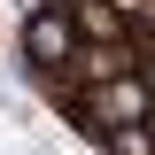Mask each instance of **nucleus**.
Segmentation results:
<instances>
[{"label":"nucleus","instance_id":"7ed1b4c3","mask_svg":"<svg viewBox=\"0 0 155 155\" xmlns=\"http://www.w3.org/2000/svg\"><path fill=\"white\" fill-rule=\"evenodd\" d=\"M78 16V39H132V16H116L109 0H70Z\"/></svg>","mask_w":155,"mask_h":155},{"label":"nucleus","instance_id":"20e7f679","mask_svg":"<svg viewBox=\"0 0 155 155\" xmlns=\"http://www.w3.org/2000/svg\"><path fill=\"white\" fill-rule=\"evenodd\" d=\"M101 155H155V116L147 124H109V132H93Z\"/></svg>","mask_w":155,"mask_h":155},{"label":"nucleus","instance_id":"f257e3e1","mask_svg":"<svg viewBox=\"0 0 155 155\" xmlns=\"http://www.w3.org/2000/svg\"><path fill=\"white\" fill-rule=\"evenodd\" d=\"M70 54H78L70 0H39L31 16H16V62L23 70H70Z\"/></svg>","mask_w":155,"mask_h":155},{"label":"nucleus","instance_id":"f03ea898","mask_svg":"<svg viewBox=\"0 0 155 155\" xmlns=\"http://www.w3.org/2000/svg\"><path fill=\"white\" fill-rule=\"evenodd\" d=\"M147 62V39H78V54H70V85H101V78H124V70H140Z\"/></svg>","mask_w":155,"mask_h":155}]
</instances>
